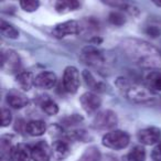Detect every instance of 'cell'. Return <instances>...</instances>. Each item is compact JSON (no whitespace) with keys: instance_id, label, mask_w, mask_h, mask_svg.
<instances>
[{"instance_id":"cell-1","label":"cell","mask_w":161,"mask_h":161,"mask_svg":"<svg viewBox=\"0 0 161 161\" xmlns=\"http://www.w3.org/2000/svg\"><path fill=\"white\" fill-rule=\"evenodd\" d=\"M121 49L130 61L148 69H161V52L149 42L129 38L121 42Z\"/></svg>"},{"instance_id":"cell-22","label":"cell","mask_w":161,"mask_h":161,"mask_svg":"<svg viewBox=\"0 0 161 161\" xmlns=\"http://www.w3.org/2000/svg\"><path fill=\"white\" fill-rule=\"evenodd\" d=\"M146 150L142 146H135L129 153L124 158L125 161H145Z\"/></svg>"},{"instance_id":"cell-9","label":"cell","mask_w":161,"mask_h":161,"mask_svg":"<svg viewBox=\"0 0 161 161\" xmlns=\"http://www.w3.org/2000/svg\"><path fill=\"white\" fill-rule=\"evenodd\" d=\"M80 103L82 108H83L87 114H93V113L97 112V109L101 107L102 99L99 98L98 95L95 94V93L86 92L80 97Z\"/></svg>"},{"instance_id":"cell-12","label":"cell","mask_w":161,"mask_h":161,"mask_svg":"<svg viewBox=\"0 0 161 161\" xmlns=\"http://www.w3.org/2000/svg\"><path fill=\"white\" fill-rule=\"evenodd\" d=\"M56 84V75L53 72H41L34 78V86L41 90H51Z\"/></svg>"},{"instance_id":"cell-8","label":"cell","mask_w":161,"mask_h":161,"mask_svg":"<svg viewBox=\"0 0 161 161\" xmlns=\"http://www.w3.org/2000/svg\"><path fill=\"white\" fill-rule=\"evenodd\" d=\"M53 36L58 39L65 38L66 36L80 34V22L75 20H69L65 22L58 23L53 28Z\"/></svg>"},{"instance_id":"cell-6","label":"cell","mask_w":161,"mask_h":161,"mask_svg":"<svg viewBox=\"0 0 161 161\" xmlns=\"http://www.w3.org/2000/svg\"><path fill=\"white\" fill-rule=\"evenodd\" d=\"M80 60L84 64H87L93 67H101L105 63V58L99 50L94 47H86L82 50Z\"/></svg>"},{"instance_id":"cell-11","label":"cell","mask_w":161,"mask_h":161,"mask_svg":"<svg viewBox=\"0 0 161 161\" xmlns=\"http://www.w3.org/2000/svg\"><path fill=\"white\" fill-rule=\"evenodd\" d=\"M161 137V131L157 127H148L143 128L138 132V140L142 145L150 146L158 142Z\"/></svg>"},{"instance_id":"cell-13","label":"cell","mask_w":161,"mask_h":161,"mask_svg":"<svg viewBox=\"0 0 161 161\" xmlns=\"http://www.w3.org/2000/svg\"><path fill=\"white\" fill-rule=\"evenodd\" d=\"M99 31V25L95 19L86 18L82 22H80V33L85 36H90L91 40L97 38V33Z\"/></svg>"},{"instance_id":"cell-4","label":"cell","mask_w":161,"mask_h":161,"mask_svg":"<svg viewBox=\"0 0 161 161\" xmlns=\"http://www.w3.org/2000/svg\"><path fill=\"white\" fill-rule=\"evenodd\" d=\"M21 60L19 54L14 50H6L1 52V69L6 73H19Z\"/></svg>"},{"instance_id":"cell-2","label":"cell","mask_w":161,"mask_h":161,"mask_svg":"<svg viewBox=\"0 0 161 161\" xmlns=\"http://www.w3.org/2000/svg\"><path fill=\"white\" fill-rule=\"evenodd\" d=\"M116 86L125 94L128 101L137 104H154L160 101L158 94L154 93L149 86L141 85L130 82L125 77H118L116 80Z\"/></svg>"},{"instance_id":"cell-29","label":"cell","mask_w":161,"mask_h":161,"mask_svg":"<svg viewBox=\"0 0 161 161\" xmlns=\"http://www.w3.org/2000/svg\"><path fill=\"white\" fill-rule=\"evenodd\" d=\"M1 156H5L6 153L9 154L10 150L14 146H11V137H3L1 138Z\"/></svg>"},{"instance_id":"cell-5","label":"cell","mask_w":161,"mask_h":161,"mask_svg":"<svg viewBox=\"0 0 161 161\" xmlns=\"http://www.w3.org/2000/svg\"><path fill=\"white\" fill-rule=\"evenodd\" d=\"M117 123H118L117 115L113 110L107 109L98 113L95 116L93 120V126L99 130H110L116 127Z\"/></svg>"},{"instance_id":"cell-16","label":"cell","mask_w":161,"mask_h":161,"mask_svg":"<svg viewBox=\"0 0 161 161\" xmlns=\"http://www.w3.org/2000/svg\"><path fill=\"white\" fill-rule=\"evenodd\" d=\"M7 103L9 104L10 107L14 108V109H20V108H23L28 105L29 99H28L22 93L12 91V92L8 93Z\"/></svg>"},{"instance_id":"cell-18","label":"cell","mask_w":161,"mask_h":161,"mask_svg":"<svg viewBox=\"0 0 161 161\" xmlns=\"http://www.w3.org/2000/svg\"><path fill=\"white\" fill-rule=\"evenodd\" d=\"M82 75H83V78H84V80H85L86 85H87L91 90L95 91V92H98V93L105 92L106 91L105 84H104L103 82H99V80H95V77L93 76V74L91 73L90 71L84 69L83 73H82Z\"/></svg>"},{"instance_id":"cell-23","label":"cell","mask_w":161,"mask_h":161,"mask_svg":"<svg viewBox=\"0 0 161 161\" xmlns=\"http://www.w3.org/2000/svg\"><path fill=\"white\" fill-rule=\"evenodd\" d=\"M101 151L98 150V148L92 146L82 153L77 161H101Z\"/></svg>"},{"instance_id":"cell-30","label":"cell","mask_w":161,"mask_h":161,"mask_svg":"<svg viewBox=\"0 0 161 161\" xmlns=\"http://www.w3.org/2000/svg\"><path fill=\"white\" fill-rule=\"evenodd\" d=\"M12 121V115L8 108L3 107L1 109V126L3 127H7L11 124Z\"/></svg>"},{"instance_id":"cell-28","label":"cell","mask_w":161,"mask_h":161,"mask_svg":"<svg viewBox=\"0 0 161 161\" xmlns=\"http://www.w3.org/2000/svg\"><path fill=\"white\" fill-rule=\"evenodd\" d=\"M108 21H109L112 25H123L124 23H125V17H124V14H121V12L119 11H113L109 14V16H108Z\"/></svg>"},{"instance_id":"cell-31","label":"cell","mask_w":161,"mask_h":161,"mask_svg":"<svg viewBox=\"0 0 161 161\" xmlns=\"http://www.w3.org/2000/svg\"><path fill=\"white\" fill-rule=\"evenodd\" d=\"M82 120H83V118H82V117H80L78 115H73V116L67 117V118L63 119V121H64L66 126H74V125H76V124L80 123V121H82Z\"/></svg>"},{"instance_id":"cell-17","label":"cell","mask_w":161,"mask_h":161,"mask_svg":"<svg viewBox=\"0 0 161 161\" xmlns=\"http://www.w3.org/2000/svg\"><path fill=\"white\" fill-rule=\"evenodd\" d=\"M80 6V0H55L54 8L58 14H66L78 9Z\"/></svg>"},{"instance_id":"cell-15","label":"cell","mask_w":161,"mask_h":161,"mask_svg":"<svg viewBox=\"0 0 161 161\" xmlns=\"http://www.w3.org/2000/svg\"><path fill=\"white\" fill-rule=\"evenodd\" d=\"M51 149L54 159H56L58 161L66 159L69 157V152H71L69 143L64 140H55L52 145Z\"/></svg>"},{"instance_id":"cell-24","label":"cell","mask_w":161,"mask_h":161,"mask_svg":"<svg viewBox=\"0 0 161 161\" xmlns=\"http://www.w3.org/2000/svg\"><path fill=\"white\" fill-rule=\"evenodd\" d=\"M0 31L3 36L8 39H17L19 36L18 30L9 22H6L5 20H1V22H0Z\"/></svg>"},{"instance_id":"cell-27","label":"cell","mask_w":161,"mask_h":161,"mask_svg":"<svg viewBox=\"0 0 161 161\" xmlns=\"http://www.w3.org/2000/svg\"><path fill=\"white\" fill-rule=\"evenodd\" d=\"M104 3L110 6L113 8H116V9L120 10H129L130 6L128 5L127 0H102Z\"/></svg>"},{"instance_id":"cell-20","label":"cell","mask_w":161,"mask_h":161,"mask_svg":"<svg viewBox=\"0 0 161 161\" xmlns=\"http://www.w3.org/2000/svg\"><path fill=\"white\" fill-rule=\"evenodd\" d=\"M16 80H17V83L20 85V87L23 91H29L34 85V78L30 72L20 71L17 74Z\"/></svg>"},{"instance_id":"cell-33","label":"cell","mask_w":161,"mask_h":161,"mask_svg":"<svg viewBox=\"0 0 161 161\" xmlns=\"http://www.w3.org/2000/svg\"><path fill=\"white\" fill-rule=\"evenodd\" d=\"M147 34H149V36H152V38H157V36H160V30L156 27H148Z\"/></svg>"},{"instance_id":"cell-19","label":"cell","mask_w":161,"mask_h":161,"mask_svg":"<svg viewBox=\"0 0 161 161\" xmlns=\"http://www.w3.org/2000/svg\"><path fill=\"white\" fill-rule=\"evenodd\" d=\"M45 130H47V124L43 120H31L27 124L25 127V131L33 137L42 136Z\"/></svg>"},{"instance_id":"cell-35","label":"cell","mask_w":161,"mask_h":161,"mask_svg":"<svg viewBox=\"0 0 161 161\" xmlns=\"http://www.w3.org/2000/svg\"><path fill=\"white\" fill-rule=\"evenodd\" d=\"M0 161H9V160H8L5 156H1V160H0Z\"/></svg>"},{"instance_id":"cell-7","label":"cell","mask_w":161,"mask_h":161,"mask_svg":"<svg viewBox=\"0 0 161 161\" xmlns=\"http://www.w3.org/2000/svg\"><path fill=\"white\" fill-rule=\"evenodd\" d=\"M63 86L64 90L67 93H74L77 92L80 87V73L75 66H67L64 69L63 73Z\"/></svg>"},{"instance_id":"cell-32","label":"cell","mask_w":161,"mask_h":161,"mask_svg":"<svg viewBox=\"0 0 161 161\" xmlns=\"http://www.w3.org/2000/svg\"><path fill=\"white\" fill-rule=\"evenodd\" d=\"M151 157L154 161H161V143L157 145L151 152Z\"/></svg>"},{"instance_id":"cell-10","label":"cell","mask_w":161,"mask_h":161,"mask_svg":"<svg viewBox=\"0 0 161 161\" xmlns=\"http://www.w3.org/2000/svg\"><path fill=\"white\" fill-rule=\"evenodd\" d=\"M31 159L33 161H50L52 149L44 141H39L30 147Z\"/></svg>"},{"instance_id":"cell-36","label":"cell","mask_w":161,"mask_h":161,"mask_svg":"<svg viewBox=\"0 0 161 161\" xmlns=\"http://www.w3.org/2000/svg\"><path fill=\"white\" fill-rule=\"evenodd\" d=\"M153 161H154V160H153Z\"/></svg>"},{"instance_id":"cell-21","label":"cell","mask_w":161,"mask_h":161,"mask_svg":"<svg viewBox=\"0 0 161 161\" xmlns=\"http://www.w3.org/2000/svg\"><path fill=\"white\" fill-rule=\"evenodd\" d=\"M146 80H147V84L150 88H152L153 91H160L161 92V72H149L146 76Z\"/></svg>"},{"instance_id":"cell-34","label":"cell","mask_w":161,"mask_h":161,"mask_svg":"<svg viewBox=\"0 0 161 161\" xmlns=\"http://www.w3.org/2000/svg\"><path fill=\"white\" fill-rule=\"evenodd\" d=\"M152 3L158 7H161V0H152Z\"/></svg>"},{"instance_id":"cell-14","label":"cell","mask_w":161,"mask_h":161,"mask_svg":"<svg viewBox=\"0 0 161 161\" xmlns=\"http://www.w3.org/2000/svg\"><path fill=\"white\" fill-rule=\"evenodd\" d=\"M9 158L11 161H30L31 159L30 147L22 143L14 146L10 150Z\"/></svg>"},{"instance_id":"cell-25","label":"cell","mask_w":161,"mask_h":161,"mask_svg":"<svg viewBox=\"0 0 161 161\" xmlns=\"http://www.w3.org/2000/svg\"><path fill=\"white\" fill-rule=\"evenodd\" d=\"M41 108L42 110L47 115H50V116H54L58 113V104L55 103L52 99L45 97L42 102H41Z\"/></svg>"},{"instance_id":"cell-3","label":"cell","mask_w":161,"mask_h":161,"mask_svg":"<svg viewBox=\"0 0 161 161\" xmlns=\"http://www.w3.org/2000/svg\"><path fill=\"white\" fill-rule=\"evenodd\" d=\"M130 137L126 131L123 130H113L109 131L103 137L102 142L106 148L113 150H121L125 149L129 145Z\"/></svg>"},{"instance_id":"cell-26","label":"cell","mask_w":161,"mask_h":161,"mask_svg":"<svg viewBox=\"0 0 161 161\" xmlns=\"http://www.w3.org/2000/svg\"><path fill=\"white\" fill-rule=\"evenodd\" d=\"M40 6L39 0H20V7L25 12H34Z\"/></svg>"}]
</instances>
